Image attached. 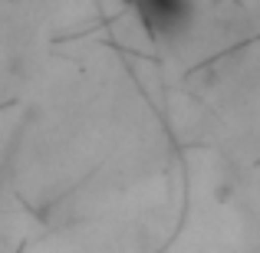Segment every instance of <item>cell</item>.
<instances>
[{
  "instance_id": "6da1fadb",
  "label": "cell",
  "mask_w": 260,
  "mask_h": 253,
  "mask_svg": "<svg viewBox=\"0 0 260 253\" xmlns=\"http://www.w3.org/2000/svg\"><path fill=\"white\" fill-rule=\"evenodd\" d=\"M145 23L158 33H172L188 17V0H135Z\"/></svg>"
}]
</instances>
